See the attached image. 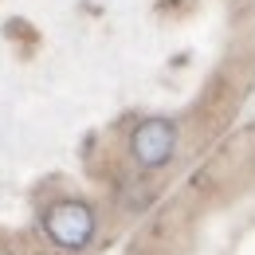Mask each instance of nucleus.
Masks as SVG:
<instances>
[{
	"label": "nucleus",
	"mask_w": 255,
	"mask_h": 255,
	"mask_svg": "<svg viewBox=\"0 0 255 255\" xmlns=\"http://www.w3.org/2000/svg\"><path fill=\"white\" fill-rule=\"evenodd\" d=\"M43 232L55 248L63 252H83L95 236V208L87 200H75V196H63L55 200L47 212H43Z\"/></svg>",
	"instance_id": "obj_1"
},
{
	"label": "nucleus",
	"mask_w": 255,
	"mask_h": 255,
	"mask_svg": "<svg viewBox=\"0 0 255 255\" xmlns=\"http://www.w3.org/2000/svg\"><path fill=\"white\" fill-rule=\"evenodd\" d=\"M177 122L173 118H145L129 133V157L141 169H161L177 149Z\"/></svg>",
	"instance_id": "obj_2"
}]
</instances>
